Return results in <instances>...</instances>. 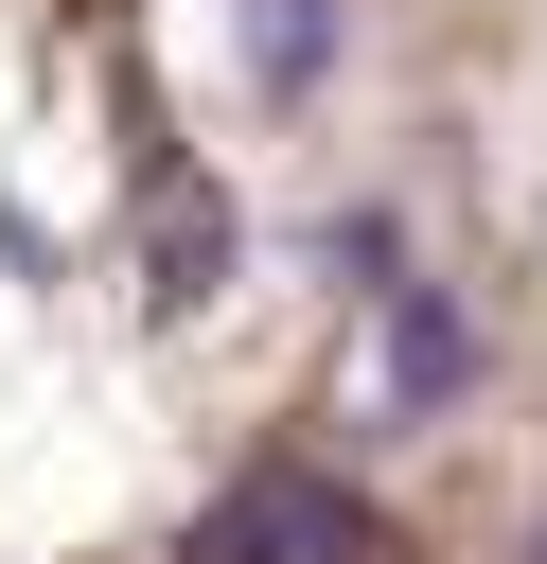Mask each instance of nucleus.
<instances>
[{
	"mask_svg": "<svg viewBox=\"0 0 547 564\" xmlns=\"http://www.w3.org/2000/svg\"><path fill=\"white\" fill-rule=\"evenodd\" d=\"M176 564H388V529H371L353 476H318V458H247V476L176 529Z\"/></svg>",
	"mask_w": 547,
	"mask_h": 564,
	"instance_id": "f257e3e1",
	"label": "nucleus"
},
{
	"mask_svg": "<svg viewBox=\"0 0 547 564\" xmlns=\"http://www.w3.org/2000/svg\"><path fill=\"white\" fill-rule=\"evenodd\" d=\"M371 388H388V423H441V405L476 388V317H459V300L423 282V264H406V282L371 300Z\"/></svg>",
	"mask_w": 547,
	"mask_h": 564,
	"instance_id": "f03ea898",
	"label": "nucleus"
},
{
	"mask_svg": "<svg viewBox=\"0 0 547 564\" xmlns=\"http://www.w3.org/2000/svg\"><path fill=\"white\" fill-rule=\"evenodd\" d=\"M229 247H247V229H229V194L159 176V247H141V300H159V317H194V300L229 282Z\"/></svg>",
	"mask_w": 547,
	"mask_h": 564,
	"instance_id": "7ed1b4c3",
	"label": "nucleus"
},
{
	"mask_svg": "<svg viewBox=\"0 0 547 564\" xmlns=\"http://www.w3.org/2000/svg\"><path fill=\"white\" fill-rule=\"evenodd\" d=\"M318 70H335V0H247V88L300 106Z\"/></svg>",
	"mask_w": 547,
	"mask_h": 564,
	"instance_id": "20e7f679",
	"label": "nucleus"
},
{
	"mask_svg": "<svg viewBox=\"0 0 547 564\" xmlns=\"http://www.w3.org/2000/svg\"><path fill=\"white\" fill-rule=\"evenodd\" d=\"M318 264H335L353 300H388V282H406V229H388V212H335V229H318Z\"/></svg>",
	"mask_w": 547,
	"mask_h": 564,
	"instance_id": "39448f33",
	"label": "nucleus"
}]
</instances>
